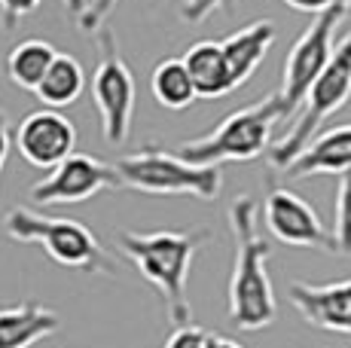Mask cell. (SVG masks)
Instances as JSON below:
<instances>
[{"label": "cell", "mask_w": 351, "mask_h": 348, "mask_svg": "<svg viewBox=\"0 0 351 348\" xmlns=\"http://www.w3.org/2000/svg\"><path fill=\"white\" fill-rule=\"evenodd\" d=\"M229 229L235 242V263L229 275V324L239 330H266L278 318V299L269 278L272 242L256 232L254 196H239L229 205Z\"/></svg>", "instance_id": "6da1fadb"}, {"label": "cell", "mask_w": 351, "mask_h": 348, "mask_svg": "<svg viewBox=\"0 0 351 348\" xmlns=\"http://www.w3.org/2000/svg\"><path fill=\"white\" fill-rule=\"evenodd\" d=\"M211 238L208 229H156V232H132L123 229L117 236L119 251L125 260L147 278V284L156 287V293L165 303L168 324L184 327L193 324L190 297H186V281H190V266L199 253V247Z\"/></svg>", "instance_id": "7a4b0ae2"}, {"label": "cell", "mask_w": 351, "mask_h": 348, "mask_svg": "<svg viewBox=\"0 0 351 348\" xmlns=\"http://www.w3.org/2000/svg\"><path fill=\"white\" fill-rule=\"evenodd\" d=\"M3 229L19 245H40L49 253L52 263L64 266V269L89 272V275H113L117 272L98 236L80 220L46 217V214H34L28 208H12L3 217Z\"/></svg>", "instance_id": "3957f363"}, {"label": "cell", "mask_w": 351, "mask_h": 348, "mask_svg": "<svg viewBox=\"0 0 351 348\" xmlns=\"http://www.w3.org/2000/svg\"><path fill=\"white\" fill-rule=\"evenodd\" d=\"M285 123L278 92L263 101L245 104L232 110L217 129L208 135L180 144V156L193 165H220V162H251L263 156L272 140V129Z\"/></svg>", "instance_id": "277c9868"}, {"label": "cell", "mask_w": 351, "mask_h": 348, "mask_svg": "<svg viewBox=\"0 0 351 348\" xmlns=\"http://www.w3.org/2000/svg\"><path fill=\"white\" fill-rule=\"evenodd\" d=\"M113 169L119 174V186L147 196H193L202 202H214L223 190L220 165H193L180 153H168L156 144L128 153L113 162Z\"/></svg>", "instance_id": "5b68a950"}, {"label": "cell", "mask_w": 351, "mask_h": 348, "mask_svg": "<svg viewBox=\"0 0 351 348\" xmlns=\"http://www.w3.org/2000/svg\"><path fill=\"white\" fill-rule=\"evenodd\" d=\"M348 101H351V31L342 37V43H336L333 58H330V64L308 89L306 101L300 107V116L290 125V132L278 144L269 147V165L278 171H287V165L321 135V125L333 113H339Z\"/></svg>", "instance_id": "8992f818"}, {"label": "cell", "mask_w": 351, "mask_h": 348, "mask_svg": "<svg viewBox=\"0 0 351 348\" xmlns=\"http://www.w3.org/2000/svg\"><path fill=\"white\" fill-rule=\"evenodd\" d=\"M348 10L351 6L339 3V6H330V10L318 12V16L312 18V25L300 34V40L290 46L287 62H285V77H281V89H278V101H281V110H285V119H290L300 110L308 89L315 86V79H318L324 68L330 64V58H333V52H336V31L346 22Z\"/></svg>", "instance_id": "52a82bcc"}, {"label": "cell", "mask_w": 351, "mask_h": 348, "mask_svg": "<svg viewBox=\"0 0 351 348\" xmlns=\"http://www.w3.org/2000/svg\"><path fill=\"white\" fill-rule=\"evenodd\" d=\"M98 43V64L92 73V98H95L101 116V135L107 144L119 147L128 140L134 116V73L119 55L117 34L101 28L95 34Z\"/></svg>", "instance_id": "ba28073f"}, {"label": "cell", "mask_w": 351, "mask_h": 348, "mask_svg": "<svg viewBox=\"0 0 351 348\" xmlns=\"http://www.w3.org/2000/svg\"><path fill=\"white\" fill-rule=\"evenodd\" d=\"M119 174L113 165L101 162L89 153H73L62 165H56L40 184L31 186L34 205H77L98 196L101 190H117Z\"/></svg>", "instance_id": "9c48e42d"}, {"label": "cell", "mask_w": 351, "mask_h": 348, "mask_svg": "<svg viewBox=\"0 0 351 348\" xmlns=\"http://www.w3.org/2000/svg\"><path fill=\"white\" fill-rule=\"evenodd\" d=\"M263 223L275 242L287 247H312V251L336 253L333 232L321 223L318 211L293 190H285V186L269 190L266 202H263Z\"/></svg>", "instance_id": "30bf717a"}, {"label": "cell", "mask_w": 351, "mask_h": 348, "mask_svg": "<svg viewBox=\"0 0 351 348\" xmlns=\"http://www.w3.org/2000/svg\"><path fill=\"white\" fill-rule=\"evenodd\" d=\"M77 144V125L64 116L62 110H34L19 123L16 147L19 156L34 169H56L67 156H73Z\"/></svg>", "instance_id": "8fae6325"}, {"label": "cell", "mask_w": 351, "mask_h": 348, "mask_svg": "<svg viewBox=\"0 0 351 348\" xmlns=\"http://www.w3.org/2000/svg\"><path fill=\"white\" fill-rule=\"evenodd\" d=\"M287 299L306 324L327 333L351 336V278L312 284V281H290Z\"/></svg>", "instance_id": "7c38bea8"}, {"label": "cell", "mask_w": 351, "mask_h": 348, "mask_svg": "<svg viewBox=\"0 0 351 348\" xmlns=\"http://www.w3.org/2000/svg\"><path fill=\"white\" fill-rule=\"evenodd\" d=\"M346 171H351V123L321 132L287 165V177H296V180L315 177V174H346Z\"/></svg>", "instance_id": "4fadbf2b"}, {"label": "cell", "mask_w": 351, "mask_h": 348, "mask_svg": "<svg viewBox=\"0 0 351 348\" xmlns=\"http://www.w3.org/2000/svg\"><path fill=\"white\" fill-rule=\"evenodd\" d=\"M223 43V52H226V62H229V71H232V79H235V89L247 83V79L256 73V68L263 64V58L269 55L275 43V22L272 18H256V22L245 25V28L232 31Z\"/></svg>", "instance_id": "5bb4252c"}, {"label": "cell", "mask_w": 351, "mask_h": 348, "mask_svg": "<svg viewBox=\"0 0 351 348\" xmlns=\"http://www.w3.org/2000/svg\"><path fill=\"white\" fill-rule=\"evenodd\" d=\"M62 318L31 299L0 309V348H31L40 339L58 333Z\"/></svg>", "instance_id": "9a60e30c"}, {"label": "cell", "mask_w": 351, "mask_h": 348, "mask_svg": "<svg viewBox=\"0 0 351 348\" xmlns=\"http://www.w3.org/2000/svg\"><path fill=\"white\" fill-rule=\"evenodd\" d=\"M184 64L193 73V83L199 98H223L229 92H235V79L229 71L223 43L214 40H199L184 52Z\"/></svg>", "instance_id": "2e32d148"}, {"label": "cell", "mask_w": 351, "mask_h": 348, "mask_svg": "<svg viewBox=\"0 0 351 348\" xmlns=\"http://www.w3.org/2000/svg\"><path fill=\"white\" fill-rule=\"evenodd\" d=\"M58 49L49 43V40H40V37H31V40H22L16 43L10 52H6V62H3V71H6V79L19 89H28V92H37V86L43 83L46 71L52 68L56 62Z\"/></svg>", "instance_id": "e0dca14e"}, {"label": "cell", "mask_w": 351, "mask_h": 348, "mask_svg": "<svg viewBox=\"0 0 351 348\" xmlns=\"http://www.w3.org/2000/svg\"><path fill=\"white\" fill-rule=\"evenodd\" d=\"M83 89H86L83 64L77 62V55L58 52L56 62H52V68L46 71L43 83L37 86V92H34V95H37L46 107H52V110H62V107L77 104L80 95H83Z\"/></svg>", "instance_id": "ac0fdd59"}, {"label": "cell", "mask_w": 351, "mask_h": 348, "mask_svg": "<svg viewBox=\"0 0 351 348\" xmlns=\"http://www.w3.org/2000/svg\"><path fill=\"white\" fill-rule=\"evenodd\" d=\"M150 89H153V98L162 107H168V110H184V107H190L199 98L193 73L184 64V58H162L153 68Z\"/></svg>", "instance_id": "d6986e66"}, {"label": "cell", "mask_w": 351, "mask_h": 348, "mask_svg": "<svg viewBox=\"0 0 351 348\" xmlns=\"http://www.w3.org/2000/svg\"><path fill=\"white\" fill-rule=\"evenodd\" d=\"M333 238L336 253L351 257V171L339 174V190H336V217H333Z\"/></svg>", "instance_id": "ffe728a7"}, {"label": "cell", "mask_w": 351, "mask_h": 348, "mask_svg": "<svg viewBox=\"0 0 351 348\" xmlns=\"http://www.w3.org/2000/svg\"><path fill=\"white\" fill-rule=\"evenodd\" d=\"M40 3H43V0H0V28H3V31H16L19 25H22V18L31 16ZM62 3L77 18L89 10V0H62Z\"/></svg>", "instance_id": "44dd1931"}, {"label": "cell", "mask_w": 351, "mask_h": 348, "mask_svg": "<svg viewBox=\"0 0 351 348\" xmlns=\"http://www.w3.org/2000/svg\"><path fill=\"white\" fill-rule=\"evenodd\" d=\"M211 343H214V333H208L205 327L184 324L171 330V336L165 339V348H211Z\"/></svg>", "instance_id": "7402d4cb"}, {"label": "cell", "mask_w": 351, "mask_h": 348, "mask_svg": "<svg viewBox=\"0 0 351 348\" xmlns=\"http://www.w3.org/2000/svg\"><path fill=\"white\" fill-rule=\"evenodd\" d=\"M214 10L232 12L235 0H184V6H180V18L190 22V25H199V22H205Z\"/></svg>", "instance_id": "603a6c76"}, {"label": "cell", "mask_w": 351, "mask_h": 348, "mask_svg": "<svg viewBox=\"0 0 351 348\" xmlns=\"http://www.w3.org/2000/svg\"><path fill=\"white\" fill-rule=\"evenodd\" d=\"M117 3H119V0H89V10L77 18L80 31H83V34H98V31L104 28L107 16L117 10Z\"/></svg>", "instance_id": "cb8c5ba5"}, {"label": "cell", "mask_w": 351, "mask_h": 348, "mask_svg": "<svg viewBox=\"0 0 351 348\" xmlns=\"http://www.w3.org/2000/svg\"><path fill=\"white\" fill-rule=\"evenodd\" d=\"M285 3L296 12H312V16H318V12L330 10V6H339V3L351 6V0H285Z\"/></svg>", "instance_id": "d4e9b609"}, {"label": "cell", "mask_w": 351, "mask_h": 348, "mask_svg": "<svg viewBox=\"0 0 351 348\" xmlns=\"http://www.w3.org/2000/svg\"><path fill=\"white\" fill-rule=\"evenodd\" d=\"M12 144H16V132H12V123H10V116H6V110H0V171H3Z\"/></svg>", "instance_id": "484cf974"}, {"label": "cell", "mask_w": 351, "mask_h": 348, "mask_svg": "<svg viewBox=\"0 0 351 348\" xmlns=\"http://www.w3.org/2000/svg\"><path fill=\"white\" fill-rule=\"evenodd\" d=\"M211 348H245L241 343H235V339H226V336H214Z\"/></svg>", "instance_id": "4316f807"}]
</instances>
